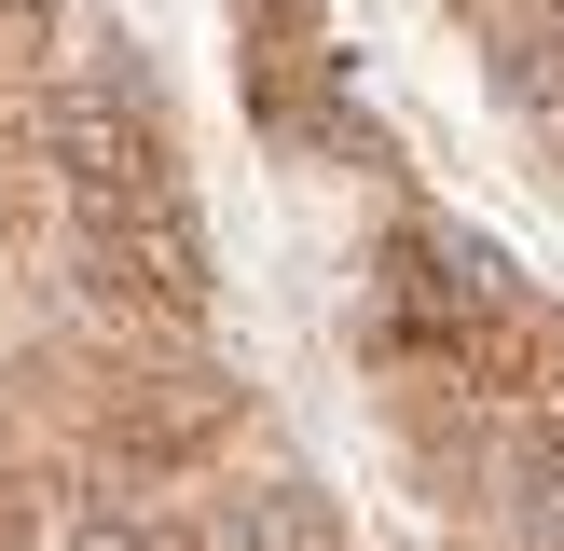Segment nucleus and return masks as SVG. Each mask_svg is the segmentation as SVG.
Returning a JSON list of instances; mask_svg holds the SVG:
<instances>
[{"mask_svg":"<svg viewBox=\"0 0 564 551\" xmlns=\"http://www.w3.org/2000/svg\"><path fill=\"white\" fill-rule=\"evenodd\" d=\"M42 165H55V220H69L83 290L124 331H193L207 317V207H193L165 97L124 42L42 55Z\"/></svg>","mask_w":564,"mask_h":551,"instance_id":"f257e3e1","label":"nucleus"},{"mask_svg":"<svg viewBox=\"0 0 564 551\" xmlns=\"http://www.w3.org/2000/svg\"><path fill=\"white\" fill-rule=\"evenodd\" d=\"M455 28L482 42V83L510 97V125L564 180V0H455Z\"/></svg>","mask_w":564,"mask_h":551,"instance_id":"7ed1b4c3","label":"nucleus"},{"mask_svg":"<svg viewBox=\"0 0 564 551\" xmlns=\"http://www.w3.org/2000/svg\"><path fill=\"white\" fill-rule=\"evenodd\" d=\"M235 83H248V125L275 152H358V165L386 152L358 125V97H345V55H330L317 0H235Z\"/></svg>","mask_w":564,"mask_h":551,"instance_id":"f03ea898","label":"nucleus"}]
</instances>
